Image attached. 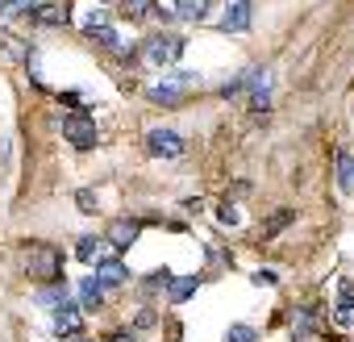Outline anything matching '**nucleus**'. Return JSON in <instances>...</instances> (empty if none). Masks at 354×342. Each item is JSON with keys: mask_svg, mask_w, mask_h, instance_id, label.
Listing matches in <instances>:
<instances>
[{"mask_svg": "<svg viewBox=\"0 0 354 342\" xmlns=\"http://www.w3.org/2000/svg\"><path fill=\"white\" fill-rule=\"evenodd\" d=\"M26 267H30V280H42V284H59V276H63V259L46 242H30Z\"/></svg>", "mask_w": 354, "mask_h": 342, "instance_id": "nucleus-1", "label": "nucleus"}, {"mask_svg": "<svg viewBox=\"0 0 354 342\" xmlns=\"http://www.w3.org/2000/svg\"><path fill=\"white\" fill-rule=\"evenodd\" d=\"M142 46H146V59L154 67H171V63H180V55H184V38L180 34H150Z\"/></svg>", "mask_w": 354, "mask_h": 342, "instance_id": "nucleus-2", "label": "nucleus"}, {"mask_svg": "<svg viewBox=\"0 0 354 342\" xmlns=\"http://www.w3.org/2000/svg\"><path fill=\"white\" fill-rule=\"evenodd\" d=\"M63 138L75 146V150H92L96 146V121L88 113H67L63 117Z\"/></svg>", "mask_w": 354, "mask_h": 342, "instance_id": "nucleus-3", "label": "nucleus"}, {"mask_svg": "<svg viewBox=\"0 0 354 342\" xmlns=\"http://www.w3.org/2000/svg\"><path fill=\"white\" fill-rule=\"evenodd\" d=\"M196 84V71H175V75H162V84H150V100H162V105H175L188 88Z\"/></svg>", "mask_w": 354, "mask_h": 342, "instance_id": "nucleus-4", "label": "nucleus"}, {"mask_svg": "<svg viewBox=\"0 0 354 342\" xmlns=\"http://www.w3.org/2000/svg\"><path fill=\"white\" fill-rule=\"evenodd\" d=\"M146 150H150L154 159H180L188 146H184V138L175 134V129H150V134H146Z\"/></svg>", "mask_w": 354, "mask_h": 342, "instance_id": "nucleus-5", "label": "nucleus"}, {"mask_svg": "<svg viewBox=\"0 0 354 342\" xmlns=\"http://www.w3.org/2000/svg\"><path fill=\"white\" fill-rule=\"evenodd\" d=\"M55 334H63V338H80L84 334V317H80L75 305H67V300L55 305Z\"/></svg>", "mask_w": 354, "mask_h": 342, "instance_id": "nucleus-6", "label": "nucleus"}, {"mask_svg": "<svg viewBox=\"0 0 354 342\" xmlns=\"http://www.w3.org/2000/svg\"><path fill=\"white\" fill-rule=\"evenodd\" d=\"M225 34H242V30H250V0H230L225 5V17L217 21Z\"/></svg>", "mask_w": 354, "mask_h": 342, "instance_id": "nucleus-7", "label": "nucleus"}, {"mask_svg": "<svg viewBox=\"0 0 354 342\" xmlns=\"http://www.w3.org/2000/svg\"><path fill=\"white\" fill-rule=\"evenodd\" d=\"M75 255H80L84 263H96V267H100V263H109L117 251H113V242H109V238H80Z\"/></svg>", "mask_w": 354, "mask_h": 342, "instance_id": "nucleus-8", "label": "nucleus"}, {"mask_svg": "<svg viewBox=\"0 0 354 342\" xmlns=\"http://www.w3.org/2000/svg\"><path fill=\"white\" fill-rule=\"evenodd\" d=\"M333 325L350 330L354 325V280H342L337 284V309H333Z\"/></svg>", "mask_w": 354, "mask_h": 342, "instance_id": "nucleus-9", "label": "nucleus"}, {"mask_svg": "<svg viewBox=\"0 0 354 342\" xmlns=\"http://www.w3.org/2000/svg\"><path fill=\"white\" fill-rule=\"evenodd\" d=\"M138 234H142V226H138L133 217H121V222H113V226H109V242H113V251L133 246V242H138Z\"/></svg>", "mask_w": 354, "mask_h": 342, "instance_id": "nucleus-10", "label": "nucleus"}, {"mask_svg": "<svg viewBox=\"0 0 354 342\" xmlns=\"http://www.w3.org/2000/svg\"><path fill=\"white\" fill-rule=\"evenodd\" d=\"M34 26H67V5H30V13H26Z\"/></svg>", "mask_w": 354, "mask_h": 342, "instance_id": "nucleus-11", "label": "nucleus"}, {"mask_svg": "<svg viewBox=\"0 0 354 342\" xmlns=\"http://www.w3.org/2000/svg\"><path fill=\"white\" fill-rule=\"evenodd\" d=\"M96 280H100V288L109 292V288H121V284L129 280V271H125L117 259H109V263H100V267H96Z\"/></svg>", "mask_w": 354, "mask_h": 342, "instance_id": "nucleus-12", "label": "nucleus"}, {"mask_svg": "<svg viewBox=\"0 0 354 342\" xmlns=\"http://www.w3.org/2000/svg\"><path fill=\"white\" fill-rule=\"evenodd\" d=\"M213 9V0H175V13L188 17V21H205Z\"/></svg>", "mask_w": 354, "mask_h": 342, "instance_id": "nucleus-13", "label": "nucleus"}, {"mask_svg": "<svg viewBox=\"0 0 354 342\" xmlns=\"http://www.w3.org/2000/svg\"><path fill=\"white\" fill-rule=\"evenodd\" d=\"M337 188L354 192V154L350 150H337Z\"/></svg>", "mask_w": 354, "mask_h": 342, "instance_id": "nucleus-14", "label": "nucleus"}, {"mask_svg": "<svg viewBox=\"0 0 354 342\" xmlns=\"http://www.w3.org/2000/svg\"><path fill=\"white\" fill-rule=\"evenodd\" d=\"M292 222H296V209H275V213L263 222V238H275V234H279V230H288Z\"/></svg>", "mask_w": 354, "mask_h": 342, "instance_id": "nucleus-15", "label": "nucleus"}, {"mask_svg": "<svg viewBox=\"0 0 354 342\" xmlns=\"http://www.w3.org/2000/svg\"><path fill=\"white\" fill-rule=\"evenodd\" d=\"M150 13H158L154 0H121V17H129V21H142Z\"/></svg>", "mask_w": 354, "mask_h": 342, "instance_id": "nucleus-16", "label": "nucleus"}, {"mask_svg": "<svg viewBox=\"0 0 354 342\" xmlns=\"http://www.w3.org/2000/svg\"><path fill=\"white\" fill-rule=\"evenodd\" d=\"M246 88L254 92V105H267V92H271V71H250V75H246Z\"/></svg>", "mask_w": 354, "mask_h": 342, "instance_id": "nucleus-17", "label": "nucleus"}, {"mask_svg": "<svg viewBox=\"0 0 354 342\" xmlns=\"http://www.w3.org/2000/svg\"><path fill=\"white\" fill-rule=\"evenodd\" d=\"M196 284H201V276H180V280H175V276H171V284H167V292H171V300H188V296L196 292Z\"/></svg>", "mask_w": 354, "mask_h": 342, "instance_id": "nucleus-18", "label": "nucleus"}, {"mask_svg": "<svg viewBox=\"0 0 354 342\" xmlns=\"http://www.w3.org/2000/svg\"><path fill=\"white\" fill-rule=\"evenodd\" d=\"M80 300H84V305H88V309H96V305H100V300H104V288H100V280H96V276H92V280H84V284H80Z\"/></svg>", "mask_w": 354, "mask_h": 342, "instance_id": "nucleus-19", "label": "nucleus"}, {"mask_svg": "<svg viewBox=\"0 0 354 342\" xmlns=\"http://www.w3.org/2000/svg\"><path fill=\"white\" fill-rule=\"evenodd\" d=\"M88 38H96V42H100V46H109V51H121V38L113 34V26H100V30H92Z\"/></svg>", "mask_w": 354, "mask_h": 342, "instance_id": "nucleus-20", "label": "nucleus"}, {"mask_svg": "<svg viewBox=\"0 0 354 342\" xmlns=\"http://www.w3.org/2000/svg\"><path fill=\"white\" fill-rule=\"evenodd\" d=\"M100 26H109V9H100V5H96V9L84 17V34H92V30H100Z\"/></svg>", "mask_w": 354, "mask_h": 342, "instance_id": "nucleus-21", "label": "nucleus"}, {"mask_svg": "<svg viewBox=\"0 0 354 342\" xmlns=\"http://www.w3.org/2000/svg\"><path fill=\"white\" fill-rule=\"evenodd\" d=\"M225 342H259V334L250 325H230L225 330Z\"/></svg>", "mask_w": 354, "mask_h": 342, "instance_id": "nucleus-22", "label": "nucleus"}, {"mask_svg": "<svg viewBox=\"0 0 354 342\" xmlns=\"http://www.w3.org/2000/svg\"><path fill=\"white\" fill-rule=\"evenodd\" d=\"M217 222H221V226H238V222H242L238 205H230V201H225V205H221V213H217Z\"/></svg>", "mask_w": 354, "mask_h": 342, "instance_id": "nucleus-23", "label": "nucleus"}, {"mask_svg": "<svg viewBox=\"0 0 354 342\" xmlns=\"http://www.w3.org/2000/svg\"><path fill=\"white\" fill-rule=\"evenodd\" d=\"M30 5H34V0H0V13H30Z\"/></svg>", "mask_w": 354, "mask_h": 342, "instance_id": "nucleus-24", "label": "nucleus"}, {"mask_svg": "<svg viewBox=\"0 0 354 342\" xmlns=\"http://www.w3.org/2000/svg\"><path fill=\"white\" fill-rule=\"evenodd\" d=\"M254 284H259V288H275V284H279V276H275L271 267H259V271H254Z\"/></svg>", "mask_w": 354, "mask_h": 342, "instance_id": "nucleus-25", "label": "nucleus"}, {"mask_svg": "<svg viewBox=\"0 0 354 342\" xmlns=\"http://www.w3.org/2000/svg\"><path fill=\"white\" fill-rule=\"evenodd\" d=\"M75 342H96V338H84V334H80V338H75Z\"/></svg>", "mask_w": 354, "mask_h": 342, "instance_id": "nucleus-26", "label": "nucleus"}]
</instances>
